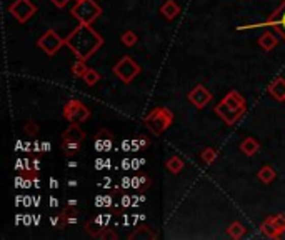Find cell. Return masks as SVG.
Here are the masks:
<instances>
[{
    "instance_id": "obj_36",
    "label": "cell",
    "mask_w": 285,
    "mask_h": 240,
    "mask_svg": "<svg viewBox=\"0 0 285 240\" xmlns=\"http://www.w3.org/2000/svg\"><path fill=\"white\" fill-rule=\"evenodd\" d=\"M75 2H83V0H75Z\"/></svg>"
},
{
    "instance_id": "obj_20",
    "label": "cell",
    "mask_w": 285,
    "mask_h": 240,
    "mask_svg": "<svg viewBox=\"0 0 285 240\" xmlns=\"http://www.w3.org/2000/svg\"><path fill=\"white\" fill-rule=\"evenodd\" d=\"M227 232H229V235L232 238H242L245 235L247 229H245L244 224H240V222H232V224L229 225Z\"/></svg>"
},
{
    "instance_id": "obj_1",
    "label": "cell",
    "mask_w": 285,
    "mask_h": 240,
    "mask_svg": "<svg viewBox=\"0 0 285 240\" xmlns=\"http://www.w3.org/2000/svg\"><path fill=\"white\" fill-rule=\"evenodd\" d=\"M102 44H104V39L95 32L92 25H87V23H80L65 39V45L80 60H89L100 49Z\"/></svg>"
},
{
    "instance_id": "obj_34",
    "label": "cell",
    "mask_w": 285,
    "mask_h": 240,
    "mask_svg": "<svg viewBox=\"0 0 285 240\" xmlns=\"http://www.w3.org/2000/svg\"><path fill=\"white\" fill-rule=\"evenodd\" d=\"M129 205H130V197H129V195H124V197H122V207L127 208Z\"/></svg>"
},
{
    "instance_id": "obj_15",
    "label": "cell",
    "mask_w": 285,
    "mask_h": 240,
    "mask_svg": "<svg viewBox=\"0 0 285 240\" xmlns=\"http://www.w3.org/2000/svg\"><path fill=\"white\" fill-rule=\"evenodd\" d=\"M160 14L165 17L167 20H174L175 17H179V14H180L179 4L175 2V0H167V2L160 7Z\"/></svg>"
},
{
    "instance_id": "obj_27",
    "label": "cell",
    "mask_w": 285,
    "mask_h": 240,
    "mask_svg": "<svg viewBox=\"0 0 285 240\" xmlns=\"http://www.w3.org/2000/svg\"><path fill=\"white\" fill-rule=\"evenodd\" d=\"M86 230L90 233V235L97 237V235H99V233H100L102 230H104V229H102V227H100L99 224H97V222H92V220H90V222H87V224H86Z\"/></svg>"
},
{
    "instance_id": "obj_11",
    "label": "cell",
    "mask_w": 285,
    "mask_h": 240,
    "mask_svg": "<svg viewBox=\"0 0 285 240\" xmlns=\"http://www.w3.org/2000/svg\"><path fill=\"white\" fill-rule=\"evenodd\" d=\"M220 102H223L227 107H230V109H234V110H247V102L244 99V95L237 92V90H230Z\"/></svg>"
},
{
    "instance_id": "obj_29",
    "label": "cell",
    "mask_w": 285,
    "mask_h": 240,
    "mask_svg": "<svg viewBox=\"0 0 285 240\" xmlns=\"http://www.w3.org/2000/svg\"><path fill=\"white\" fill-rule=\"evenodd\" d=\"M97 238H117V233L112 232L110 229H104L97 235Z\"/></svg>"
},
{
    "instance_id": "obj_4",
    "label": "cell",
    "mask_w": 285,
    "mask_h": 240,
    "mask_svg": "<svg viewBox=\"0 0 285 240\" xmlns=\"http://www.w3.org/2000/svg\"><path fill=\"white\" fill-rule=\"evenodd\" d=\"M140 65H138L135 60H133L132 57L125 55L124 58H120L117 64L113 65V75L117 77V79H120L124 83H130L135 77L140 74Z\"/></svg>"
},
{
    "instance_id": "obj_24",
    "label": "cell",
    "mask_w": 285,
    "mask_h": 240,
    "mask_svg": "<svg viewBox=\"0 0 285 240\" xmlns=\"http://www.w3.org/2000/svg\"><path fill=\"white\" fill-rule=\"evenodd\" d=\"M87 70H89V67L86 65V60L77 58L75 64L72 65V74H74L75 77H78V79H83V75H86Z\"/></svg>"
},
{
    "instance_id": "obj_18",
    "label": "cell",
    "mask_w": 285,
    "mask_h": 240,
    "mask_svg": "<svg viewBox=\"0 0 285 240\" xmlns=\"http://www.w3.org/2000/svg\"><path fill=\"white\" fill-rule=\"evenodd\" d=\"M257 177H259V180L262 184H265V185H269V184H272L275 180V177H277V172L272 169L270 165H264L262 169H260L259 172H257Z\"/></svg>"
},
{
    "instance_id": "obj_17",
    "label": "cell",
    "mask_w": 285,
    "mask_h": 240,
    "mask_svg": "<svg viewBox=\"0 0 285 240\" xmlns=\"http://www.w3.org/2000/svg\"><path fill=\"white\" fill-rule=\"evenodd\" d=\"M277 44H278V39L272 32H264L259 37V45L262 47L264 50H267V52L274 50L275 47H277Z\"/></svg>"
},
{
    "instance_id": "obj_23",
    "label": "cell",
    "mask_w": 285,
    "mask_h": 240,
    "mask_svg": "<svg viewBox=\"0 0 285 240\" xmlns=\"http://www.w3.org/2000/svg\"><path fill=\"white\" fill-rule=\"evenodd\" d=\"M62 150L67 157H72L75 155L78 150H80V142H70V140H64L62 142Z\"/></svg>"
},
{
    "instance_id": "obj_28",
    "label": "cell",
    "mask_w": 285,
    "mask_h": 240,
    "mask_svg": "<svg viewBox=\"0 0 285 240\" xmlns=\"http://www.w3.org/2000/svg\"><path fill=\"white\" fill-rule=\"evenodd\" d=\"M39 125L37 122H34V120H30V122L25 124V127H23V132H25L27 135H37L39 134Z\"/></svg>"
},
{
    "instance_id": "obj_8",
    "label": "cell",
    "mask_w": 285,
    "mask_h": 240,
    "mask_svg": "<svg viewBox=\"0 0 285 240\" xmlns=\"http://www.w3.org/2000/svg\"><path fill=\"white\" fill-rule=\"evenodd\" d=\"M35 12H37V7L30 0H15L9 7V14L20 23H25L27 20L32 19Z\"/></svg>"
},
{
    "instance_id": "obj_16",
    "label": "cell",
    "mask_w": 285,
    "mask_h": 240,
    "mask_svg": "<svg viewBox=\"0 0 285 240\" xmlns=\"http://www.w3.org/2000/svg\"><path fill=\"white\" fill-rule=\"evenodd\" d=\"M240 150L247 155V157H253V155L260 150V143L255 139H252V137H245L240 143Z\"/></svg>"
},
{
    "instance_id": "obj_9",
    "label": "cell",
    "mask_w": 285,
    "mask_h": 240,
    "mask_svg": "<svg viewBox=\"0 0 285 240\" xmlns=\"http://www.w3.org/2000/svg\"><path fill=\"white\" fill-rule=\"evenodd\" d=\"M245 112L247 110H234V109H230V107H227L225 104H223V102H219V104L215 105V113L227 125H235L239 118H242V117L245 115Z\"/></svg>"
},
{
    "instance_id": "obj_35",
    "label": "cell",
    "mask_w": 285,
    "mask_h": 240,
    "mask_svg": "<svg viewBox=\"0 0 285 240\" xmlns=\"http://www.w3.org/2000/svg\"><path fill=\"white\" fill-rule=\"evenodd\" d=\"M50 185L52 187H57V180H50Z\"/></svg>"
},
{
    "instance_id": "obj_3",
    "label": "cell",
    "mask_w": 285,
    "mask_h": 240,
    "mask_svg": "<svg viewBox=\"0 0 285 240\" xmlns=\"http://www.w3.org/2000/svg\"><path fill=\"white\" fill-rule=\"evenodd\" d=\"M70 14L74 15V19L78 20V23L92 25V23L102 15V7L95 0H83V2H77L74 7H72Z\"/></svg>"
},
{
    "instance_id": "obj_26",
    "label": "cell",
    "mask_w": 285,
    "mask_h": 240,
    "mask_svg": "<svg viewBox=\"0 0 285 240\" xmlns=\"http://www.w3.org/2000/svg\"><path fill=\"white\" fill-rule=\"evenodd\" d=\"M129 238H155V233H150L147 227H140L138 232L130 233Z\"/></svg>"
},
{
    "instance_id": "obj_10",
    "label": "cell",
    "mask_w": 285,
    "mask_h": 240,
    "mask_svg": "<svg viewBox=\"0 0 285 240\" xmlns=\"http://www.w3.org/2000/svg\"><path fill=\"white\" fill-rule=\"evenodd\" d=\"M187 97H189L190 104L195 105L197 109H204V107L212 100V94L204 85H195L189 92V95H187Z\"/></svg>"
},
{
    "instance_id": "obj_13",
    "label": "cell",
    "mask_w": 285,
    "mask_h": 240,
    "mask_svg": "<svg viewBox=\"0 0 285 240\" xmlns=\"http://www.w3.org/2000/svg\"><path fill=\"white\" fill-rule=\"evenodd\" d=\"M86 137H87L86 132L78 127V124H72L70 127L64 130V134H62V139L70 140V142H82V140H86Z\"/></svg>"
},
{
    "instance_id": "obj_25",
    "label": "cell",
    "mask_w": 285,
    "mask_h": 240,
    "mask_svg": "<svg viewBox=\"0 0 285 240\" xmlns=\"http://www.w3.org/2000/svg\"><path fill=\"white\" fill-rule=\"evenodd\" d=\"M83 82H86L89 87H94L100 82V74L95 69H89L86 72V75H83Z\"/></svg>"
},
{
    "instance_id": "obj_14",
    "label": "cell",
    "mask_w": 285,
    "mask_h": 240,
    "mask_svg": "<svg viewBox=\"0 0 285 240\" xmlns=\"http://www.w3.org/2000/svg\"><path fill=\"white\" fill-rule=\"evenodd\" d=\"M269 94L274 97L275 100H285V79L278 77L274 82L269 85Z\"/></svg>"
},
{
    "instance_id": "obj_5",
    "label": "cell",
    "mask_w": 285,
    "mask_h": 240,
    "mask_svg": "<svg viewBox=\"0 0 285 240\" xmlns=\"http://www.w3.org/2000/svg\"><path fill=\"white\" fill-rule=\"evenodd\" d=\"M257 27H272L275 30L277 35L285 40V0L282 2V5L278 7L274 14L270 15V19L264 22V23H253V25H239L237 30H247V28H257Z\"/></svg>"
},
{
    "instance_id": "obj_37",
    "label": "cell",
    "mask_w": 285,
    "mask_h": 240,
    "mask_svg": "<svg viewBox=\"0 0 285 240\" xmlns=\"http://www.w3.org/2000/svg\"><path fill=\"white\" fill-rule=\"evenodd\" d=\"M283 102H285V100H283Z\"/></svg>"
},
{
    "instance_id": "obj_2",
    "label": "cell",
    "mask_w": 285,
    "mask_h": 240,
    "mask_svg": "<svg viewBox=\"0 0 285 240\" xmlns=\"http://www.w3.org/2000/svg\"><path fill=\"white\" fill-rule=\"evenodd\" d=\"M175 115L167 109V107H155L147 117L144 118V124L154 135L163 134L172 125Z\"/></svg>"
},
{
    "instance_id": "obj_12",
    "label": "cell",
    "mask_w": 285,
    "mask_h": 240,
    "mask_svg": "<svg viewBox=\"0 0 285 240\" xmlns=\"http://www.w3.org/2000/svg\"><path fill=\"white\" fill-rule=\"evenodd\" d=\"M260 232L264 233L265 237H269V238H278V237H282V230L278 229V225H277V222L274 219V215L269 219H265L262 222V225H260Z\"/></svg>"
},
{
    "instance_id": "obj_31",
    "label": "cell",
    "mask_w": 285,
    "mask_h": 240,
    "mask_svg": "<svg viewBox=\"0 0 285 240\" xmlns=\"http://www.w3.org/2000/svg\"><path fill=\"white\" fill-rule=\"evenodd\" d=\"M140 185H142V187H145V185L149 187V185H150V180H149L147 177H145V175H138V187H140Z\"/></svg>"
},
{
    "instance_id": "obj_30",
    "label": "cell",
    "mask_w": 285,
    "mask_h": 240,
    "mask_svg": "<svg viewBox=\"0 0 285 240\" xmlns=\"http://www.w3.org/2000/svg\"><path fill=\"white\" fill-rule=\"evenodd\" d=\"M50 2L55 5L57 9H64V7H67V4H69L70 0H50Z\"/></svg>"
},
{
    "instance_id": "obj_19",
    "label": "cell",
    "mask_w": 285,
    "mask_h": 240,
    "mask_svg": "<svg viewBox=\"0 0 285 240\" xmlns=\"http://www.w3.org/2000/svg\"><path fill=\"white\" fill-rule=\"evenodd\" d=\"M165 167H167V170L170 173L177 175V173H180L182 170H184L185 164H184V160H182L180 157H177V155H172V157L165 162Z\"/></svg>"
},
{
    "instance_id": "obj_22",
    "label": "cell",
    "mask_w": 285,
    "mask_h": 240,
    "mask_svg": "<svg viewBox=\"0 0 285 240\" xmlns=\"http://www.w3.org/2000/svg\"><path fill=\"white\" fill-rule=\"evenodd\" d=\"M120 42H122L125 47H133L138 42V37L133 30H125V32L120 35Z\"/></svg>"
},
{
    "instance_id": "obj_33",
    "label": "cell",
    "mask_w": 285,
    "mask_h": 240,
    "mask_svg": "<svg viewBox=\"0 0 285 240\" xmlns=\"http://www.w3.org/2000/svg\"><path fill=\"white\" fill-rule=\"evenodd\" d=\"M32 170L34 172H39L40 170V160L39 159H34L32 160Z\"/></svg>"
},
{
    "instance_id": "obj_21",
    "label": "cell",
    "mask_w": 285,
    "mask_h": 240,
    "mask_svg": "<svg viewBox=\"0 0 285 240\" xmlns=\"http://www.w3.org/2000/svg\"><path fill=\"white\" fill-rule=\"evenodd\" d=\"M200 157H202V160L205 162V164L210 165L217 160V157H219V150L214 148V147H205L202 150V154H200Z\"/></svg>"
},
{
    "instance_id": "obj_7",
    "label": "cell",
    "mask_w": 285,
    "mask_h": 240,
    "mask_svg": "<svg viewBox=\"0 0 285 240\" xmlns=\"http://www.w3.org/2000/svg\"><path fill=\"white\" fill-rule=\"evenodd\" d=\"M64 117L69 120L70 124H82L90 117V110L87 109L86 104H82L80 100L72 99L64 107Z\"/></svg>"
},
{
    "instance_id": "obj_32",
    "label": "cell",
    "mask_w": 285,
    "mask_h": 240,
    "mask_svg": "<svg viewBox=\"0 0 285 240\" xmlns=\"http://www.w3.org/2000/svg\"><path fill=\"white\" fill-rule=\"evenodd\" d=\"M137 140H138V147H140V150L145 148V147H149V143H150L147 139H144V137H140V139H137Z\"/></svg>"
},
{
    "instance_id": "obj_6",
    "label": "cell",
    "mask_w": 285,
    "mask_h": 240,
    "mask_svg": "<svg viewBox=\"0 0 285 240\" xmlns=\"http://www.w3.org/2000/svg\"><path fill=\"white\" fill-rule=\"evenodd\" d=\"M65 45V39H62L55 30H45L44 35L37 40V47L42 49L48 57H53Z\"/></svg>"
}]
</instances>
